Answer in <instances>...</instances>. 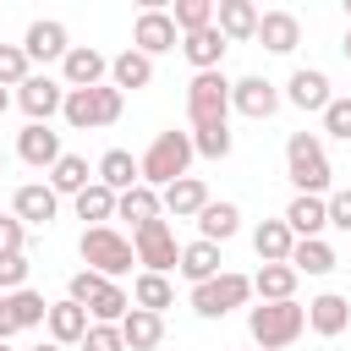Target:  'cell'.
Instances as JSON below:
<instances>
[{
    "label": "cell",
    "mask_w": 351,
    "mask_h": 351,
    "mask_svg": "<svg viewBox=\"0 0 351 351\" xmlns=\"http://www.w3.org/2000/svg\"><path fill=\"white\" fill-rule=\"evenodd\" d=\"M285 176L302 197H324L335 170H329V154H324V137L318 132H291L285 137Z\"/></svg>",
    "instance_id": "1"
},
{
    "label": "cell",
    "mask_w": 351,
    "mask_h": 351,
    "mask_svg": "<svg viewBox=\"0 0 351 351\" xmlns=\"http://www.w3.org/2000/svg\"><path fill=\"white\" fill-rule=\"evenodd\" d=\"M302 329H307V307L302 302H258V307H247V335H252L258 351H285V346L302 340Z\"/></svg>",
    "instance_id": "2"
},
{
    "label": "cell",
    "mask_w": 351,
    "mask_h": 351,
    "mask_svg": "<svg viewBox=\"0 0 351 351\" xmlns=\"http://www.w3.org/2000/svg\"><path fill=\"white\" fill-rule=\"evenodd\" d=\"M192 159H197V148H192V132H159L154 143H148V154L137 159L143 165V186H154V192H165V186H176L186 170H192Z\"/></svg>",
    "instance_id": "3"
},
{
    "label": "cell",
    "mask_w": 351,
    "mask_h": 351,
    "mask_svg": "<svg viewBox=\"0 0 351 351\" xmlns=\"http://www.w3.org/2000/svg\"><path fill=\"white\" fill-rule=\"evenodd\" d=\"M186 115H192V132L230 126V77L225 71H197L186 82Z\"/></svg>",
    "instance_id": "4"
},
{
    "label": "cell",
    "mask_w": 351,
    "mask_h": 351,
    "mask_svg": "<svg viewBox=\"0 0 351 351\" xmlns=\"http://www.w3.org/2000/svg\"><path fill=\"white\" fill-rule=\"evenodd\" d=\"M121 110H126V93L110 88V82H99V88H77V93H66V110H60V115H66V126L93 132V126H115Z\"/></svg>",
    "instance_id": "5"
},
{
    "label": "cell",
    "mask_w": 351,
    "mask_h": 351,
    "mask_svg": "<svg viewBox=\"0 0 351 351\" xmlns=\"http://www.w3.org/2000/svg\"><path fill=\"white\" fill-rule=\"evenodd\" d=\"M77 252H82V263L93 269V274H104V280H121L132 263H137V252H132V241L115 230V225H93V230H82V241H77Z\"/></svg>",
    "instance_id": "6"
},
{
    "label": "cell",
    "mask_w": 351,
    "mask_h": 351,
    "mask_svg": "<svg viewBox=\"0 0 351 351\" xmlns=\"http://www.w3.org/2000/svg\"><path fill=\"white\" fill-rule=\"evenodd\" d=\"M247 296H252V274L225 269V274H214L208 285H192V313H197V318H225V313L247 307Z\"/></svg>",
    "instance_id": "7"
},
{
    "label": "cell",
    "mask_w": 351,
    "mask_h": 351,
    "mask_svg": "<svg viewBox=\"0 0 351 351\" xmlns=\"http://www.w3.org/2000/svg\"><path fill=\"white\" fill-rule=\"evenodd\" d=\"M132 252H137L143 274H170V269L181 263V247H176L170 219H148V225H137V230H132Z\"/></svg>",
    "instance_id": "8"
},
{
    "label": "cell",
    "mask_w": 351,
    "mask_h": 351,
    "mask_svg": "<svg viewBox=\"0 0 351 351\" xmlns=\"http://www.w3.org/2000/svg\"><path fill=\"white\" fill-rule=\"evenodd\" d=\"M16 104H22V115H27V121L49 126V115H60V110H66V82H55L49 71H33V77L16 88Z\"/></svg>",
    "instance_id": "9"
},
{
    "label": "cell",
    "mask_w": 351,
    "mask_h": 351,
    "mask_svg": "<svg viewBox=\"0 0 351 351\" xmlns=\"http://www.w3.org/2000/svg\"><path fill=\"white\" fill-rule=\"evenodd\" d=\"M22 49H27V60H33V66H49V60H66V55H71V33H66V22L38 16V22H27Z\"/></svg>",
    "instance_id": "10"
},
{
    "label": "cell",
    "mask_w": 351,
    "mask_h": 351,
    "mask_svg": "<svg viewBox=\"0 0 351 351\" xmlns=\"http://www.w3.org/2000/svg\"><path fill=\"white\" fill-rule=\"evenodd\" d=\"M176 44H181L176 16H170V11H159V5H148V11L137 16V27H132V49H143V55L154 60V55H170Z\"/></svg>",
    "instance_id": "11"
},
{
    "label": "cell",
    "mask_w": 351,
    "mask_h": 351,
    "mask_svg": "<svg viewBox=\"0 0 351 351\" xmlns=\"http://www.w3.org/2000/svg\"><path fill=\"white\" fill-rule=\"evenodd\" d=\"M280 88L269 82V77H241V82H230V110L236 115H247V121H269L274 110H280Z\"/></svg>",
    "instance_id": "12"
},
{
    "label": "cell",
    "mask_w": 351,
    "mask_h": 351,
    "mask_svg": "<svg viewBox=\"0 0 351 351\" xmlns=\"http://www.w3.org/2000/svg\"><path fill=\"white\" fill-rule=\"evenodd\" d=\"M11 214L22 219V225H55V214H60V197H55V186L49 181H22L16 192H11Z\"/></svg>",
    "instance_id": "13"
},
{
    "label": "cell",
    "mask_w": 351,
    "mask_h": 351,
    "mask_svg": "<svg viewBox=\"0 0 351 351\" xmlns=\"http://www.w3.org/2000/svg\"><path fill=\"white\" fill-rule=\"evenodd\" d=\"M49 318V302L38 296V291H11V296H0V340H11V335H22V329H38Z\"/></svg>",
    "instance_id": "14"
},
{
    "label": "cell",
    "mask_w": 351,
    "mask_h": 351,
    "mask_svg": "<svg viewBox=\"0 0 351 351\" xmlns=\"http://www.w3.org/2000/svg\"><path fill=\"white\" fill-rule=\"evenodd\" d=\"M110 77V55H99L93 44H71V55L60 60V82H66V93H77V88H99Z\"/></svg>",
    "instance_id": "15"
},
{
    "label": "cell",
    "mask_w": 351,
    "mask_h": 351,
    "mask_svg": "<svg viewBox=\"0 0 351 351\" xmlns=\"http://www.w3.org/2000/svg\"><path fill=\"white\" fill-rule=\"evenodd\" d=\"M60 132H49V126H38V121H27L22 132H16V159L22 165H33V170H55L60 165Z\"/></svg>",
    "instance_id": "16"
},
{
    "label": "cell",
    "mask_w": 351,
    "mask_h": 351,
    "mask_svg": "<svg viewBox=\"0 0 351 351\" xmlns=\"http://www.w3.org/2000/svg\"><path fill=\"white\" fill-rule=\"evenodd\" d=\"M285 99L296 104V110H307V115H324L329 110V77L318 71V66H302V71H291V82H285Z\"/></svg>",
    "instance_id": "17"
},
{
    "label": "cell",
    "mask_w": 351,
    "mask_h": 351,
    "mask_svg": "<svg viewBox=\"0 0 351 351\" xmlns=\"http://www.w3.org/2000/svg\"><path fill=\"white\" fill-rule=\"evenodd\" d=\"M307 329H313V335H324V340L346 335V329H351V302H346L340 291L313 296V302H307Z\"/></svg>",
    "instance_id": "18"
},
{
    "label": "cell",
    "mask_w": 351,
    "mask_h": 351,
    "mask_svg": "<svg viewBox=\"0 0 351 351\" xmlns=\"http://www.w3.org/2000/svg\"><path fill=\"white\" fill-rule=\"evenodd\" d=\"M44 329H49V340L55 346H82V335L93 329V318H88V307L82 302H49V318H44Z\"/></svg>",
    "instance_id": "19"
},
{
    "label": "cell",
    "mask_w": 351,
    "mask_h": 351,
    "mask_svg": "<svg viewBox=\"0 0 351 351\" xmlns=\"http://www.w3.org/2000/svg\"><path fill=\"white\" fill-rule=\"evenodd\" d=\"M280 219L291 225L296 241H313V236H324V225H329V197H302V192H296Z\"/></svg>",
    "instance_id": "20"
},
{
    "label": "cell",
    "mask_w": 351,
    "mask_h": 351,
    "mask_svg": "<svg viewBox=\"0 0 351 351\" xmlns=\"http://www.w3.org/2000/svg\"><path fill=\"white\" fill-rule=\"evenodd\" d=\"M258 5L252 0H219L214 5V27L230 38V44H247V38H258Z\"/></svg>",
    "instance_id": "21"
},
{
    "label": "cell",
    "mask_w": 351,
    "mask_h": 351,
    "mask_svg": "<svg viewBox=\"0 0 351 351\" xmlns=\"http://www.w3.org/2000/svg\"><path fill=\"white\" fill-rule=\"evenodd\" d=\"M176 269H181V280L208 285L214 274H225V252H219L214 241H203V236H197V241H186V247H181V263H176Z\"/></svg>",
    "instance_id": "22"
},
{
    "label": "cell",
    "mask_w": 351,
    "mask_h": 351,
    "mask_svg": "<svg viewBox=\"0 0 351 351\" xmlns=\"http://www.w3.org/2000/svg\"><path fill=\"white\" fill-rule=\"evenodd\" d=\"M258 38H263L269 55H291V49L302 44V22H296V11H263V16H258Z\"/></svg>",
    "instance_id": "23"
},
{
    "label": "cell",
    "mask_w": 351,
    "mask_h": 351,
    "mask_svg": "<svg viewBox=\"0 0 351 351\" xmlns=\"http://www.w3.org/2000/svg\"><path fill=\"white\" fill-rule=\"evenodd\" d=\"M93 176H99V186H110L115 197H121V192H132V186H143V165H137L126 148H110V154L93 165Z\"/></svg>",
    "instance_id": "24"
},
{
    "label": "cell",
    "mask_w": 351,
    "mask_h": 351,
    "mask_svg": "<svg viewBox=\"0 0 351 351\" xmlns=\"http://www.w3.org/2000/svg\"><path fill=\"white\" fill-rule=\"evenodd\" d=\"M159 203H165V214H176V219H197L214 197H208V186H203L197 176H181L176 186H165V192H159Z\"/></svg>",
    "instance_id": "25"
},
{
    "label": "cell",
    "mask_w": 351,
    "mask_h": 351,
    "mask_svg": "<svg viewBox=\"0 0 351 351\" xmlns=\"http://www.w3.org/2000/svg\"><path fill=\"white\" fill-rule=\"evenodd\" d=\"M296 269L291 263H258V274H252V296L258 302H296Z\"/></svg>",
    "instance_id": "26"
},
{
    "label": "cell",
    "mask_w": 351,
    "mask_h": 351,
    "mask_svg": "<svg viewBox=\"0 0 351 351\" xmlns=\"http://www.w3.org/2000/svg\"><path fill=\"white\" fill-rule=\"evenodd\" d=\"M225 49H230V38H225L219 27H203V33H186V38H181V55H186L197 71H219Z\"/></svg>",
    "instance_id": "27"
},
{
    "label": "cell",
    "mask_w": 351,
    "mask_h": 351,
    "mask_svg": "<svg viewBox=\"0 0 351 351\" xmlns=\"http://www.w3.org/2000/svg\"><path fill=\"white\" fill-rule=\"evenodd\" d=\"M148 82H154V60H148L143 49H121V55L110 60V88L137 93V88H148Z\"/></svg>",
    "instance_id": "28"
},
{
    "label": "cell",
    "mask_w": 351,
    "mask_h": 351,
    "mask_svg": "<svg viewBox=\"0 0 351 351\" xmlns=\"http://www.w3.org/2000/svg\"><path fill=\"white\" fill-rule=\"evenodd\" d=\"M121 340H126V351H159V340H165V318L132 307V313L121 318Z\"/></svg>",
    "instance_id": "29"
},
{
    "label": "cell",
    "mask_w": 351,
    "mask_h": 351,
    "mask_svg": "<svg viewBox=\"0 0 351 351\" xmlns=\"http://www.w3.org/2000/svg\"><path fill=\"white\" fill-rule=\"evenodd\" d=\"M291 247H296V236H291L285 219H263V225L252 230V252H258L263 263H291Z\"/></svg>",
    "instance_id": "30"
},
{
    "label": "cell",
    "mask_w": 351,
    "mask_h": 351,
    "mask_svg": "<svg viewBox=\"0 0 351 351\" xmlns=\"http://www.w3.org/2000/svg\"><path fill=\"white\" fill-rule=\"evenodd\" d=\"M99 176L88 170V159L82 154H60V165L49 170V186H55V197H77V192H88Z\"/></svg>",
    "instance_id": "31"
},
{
    "label": "cell",
    "mask_w": 351,
    "mask_h": 351,
    "mask_svg": "<svg viewBox=\"0 0 351 351\" xmlns=\"http://www.w3.org/2000/svg\"><path fill=\"white\" fill-rule=\"evenodd\" d=\"M236 230H241V208H236V203H208V208L197 214V236L214 241V247H225Z\"/></svg>",
    "instance_id": "32"
},
{
    "label": "cell",
    "mask_w": 351,
    "mask_h": 351,
    "mask_svg": "<svg viewBox=\"0 0 351 351\" xmlns=\"http://www.w3.org/2000/svg\"><path fill=\"white\" fill-rule=\"evenodd\" d=\"M132 307L165 318V307H176V285H170V274H137V280H132Z\"/></svg>",
    "instance_id": "33"
},
{
    "label": "cell",
    "mask_w": 351,
    "mask_h": 351,
    "mask_svg": "<svg viewBox=\"0 0 351 351\" xmlns=\"http://www.w3.org/2000/svg\"><path fill=\"white\" fill-rule=\"evenodd\" d=\"M71 203H77V219H88V230H93V225H110V219H115V203H121V197H115L110 186H99V181H93V186H88V192H77Z\"/></svg>",
    "instance_id": "34"
},
{
    "label": "cell",
    "mask_w": 351,
    "mask_h": 351,
    "mask_svg": "<svg viewBox=\"0 0 351 351\" xmlns=\"http://www.w3.org/2000/svg\"><path fill=\"white\" fill-rule=\"evenodd\" d=\"M115 214H121V219H132V230H137V225L159 219V214H165V203H159V192H154V186H132V192H121Z\"/></svg>",
    "instance_id": "35"
},
{
    "label": "cell",
    "mask_w": 351,
    "mask_h": 351,
    "mask_svg": "<svg viewBox=\"0 0 351 351\" xmlns=\"http://www.w3.org/2000/svg\"><path fill=\"white\" fill-rule=\"evenodd\" d=\"M340 258H335V247L324 241V236H313V241H296L291 247V269L296 274H329Z\"/></svg>",
    "instance_id": "36"
},
{
    "label": "cell",
    "mask_w": 351,
    "mask_h": 351,
    "mask_svg": "<svg viewBox=\"0 0 351 351\" xmlns=\"http://www.w3.org/2000/svg\"><path fill=\"white\" fill-rule=\"evenodd\" d=\"M126 313H132V296H126L115 280H110V285H104V291L88 302V318H93V324H121Z\"/></svg>",
    "instance_id": "37"
},
{
    "label": "cell",
    "mask_w": 351,
    "mask_h": 351,
    "mask_svg": "<svg viewBox=\"0 0 351 351\" xmlns=\"http://www.w3.org/2000/svg\"><path fill=\"white\" fill-rule=\"evenodd\" d=\"M176 33L186 38V33H203V27H214V0H176Z\"/></svg>",
    "instance_id": "38"
},
{
    "label": "cell",
    "mask_w": 351,
    "mask_h": 351,
    "mask_svg": "<svg viewBox=\"0 0 351 351\" xmlns=\"http://www.w3.org/2000/svg\"><path fill=\"white\" fill-rule=\"evenodd\" d=\"M33 77V60L22 44H0V88H22Z\"/></svg>",
    "instance_id": "39"
},
{
    "label": "cell",
    "mask_w": 351,
    "mask_h": 351,
    "mask_svg": "<svg viewBox=\"0 0 351 351\" xmlns=\"http://www.w3.org/2000/svg\"><path fill=\"white\" fill-rule=\"evenodd\" d=\"M324 137L351 143V93H335V99H329V110H324Z\"/></svg>",
    "instance_id": "40"
},
{
    "label": "cell",
    "mask_w": 351,
    "mask_h": 351,
    "mask_svg": "<svg viewBox=\"0 0 351 351\" xmlns=\"http://www.w3.org/2000/svg\"><path fill=\"white\" fill-rule=\"evenodd\" d=\"M192 148H197L203 159H225V154H230V126H203V132H192Z\"/></svg>",
    "instance_id": "41"
},
{
    "label": "cell",
    "mask_w": 351,
    "mask_h": 351,
    "mask_svg": "<svg viewBox=\"0 0 351 351\" xmlns=\"http://www.w3.org/2000/svg\"><path fill=\"white\" fill-rule=\"evenodd\" d=\"M27 252H11V258H0V296H11V291H27Z\"/></svg>",
    "instance_id": "42"
},
{
    "label": "cell",
    "mask_w": 351,
    "mask_h": 351,
    "mask_svg": "<svg viewBox=\"0 0 351 351\" xmlns=\"http://www.w3.org/2000/svg\"><path fill=\"white\" fill-rule=\"evenodd\" d=\"M104 285H110V280H104V274H93V269H77V274H71V280H66V296H71V302H82V307H88V302H93V296H99V291H104Z\"/></svg>",
    "instance_id": "43"
},
{
    "label": "cell",
    "mask_w": 351,
    "mask_h": 351,
    "mask_svg": "<svg viewBox=\"0 0 351 351\" xmlns=\"http://www.w3.org/2000/svg\"><path fill=\"white\" fill-rule=\"evenodd\" d=\"M82 351H126V340H121V324H93V329L82 335Z\"/></svg>",
    "instance_id": "44"
},
{
    "label": "cell",
    "mask_w": 351,
    "mask_h": 351,
    "mask_svg": "<svg viewBox=\"0 0 351 351\" xmlns=\"http://www.w3.org/2000/svg\"><path fill=\"white\" fill-rule=\"evenodd\" d=\"M22 241H27V225H22L16 214H0V258L22 252Z\"/></svg>",
    "instance_id": "45"
},
{
    "label": "cell",
    "mask_w": 351,
    "mask_h": 351,
    "mask_svg": "<svg viewBox=\"0 0 351 351\" xmlns=\"http://www.w3.org/2000/svg\"><path fill=\"white\" fill-rule=\"evenodd\" d=\"M329 225H335V230H351V186L329 192Z\"/></svg>",
    "instance_id": "46"
},
{
    "label": "cell",
    "mask_w": 351,
    "mask_h": 351,
    "mask_svg": "<svg viewBox=\"0 0 351 351\" xmlns=\"http://www.w3.org/2000/svg\"><path fill=\"white\" fill-rule=\"evenodd\" d=\"M5 110H11V93H5V88H0V115H5Z\"/></svg>",
    "instance_id": "47"
},
{
    "label": "cell",
    "mask_w": 351,
    "mask_h": 351,
    "mask_svg": "<svg viewBox=\"0 0 351 351\" xmlns=\"http://www.w3.org/2000/svg\"><path fill=\"white\" fill-rule=\"evenodd\" d=\"M340 55H346V60H351V27H346V44H340Z\"/></svg>",
    "instance_id": "48"
},
{
    "label": "cell",
    "mask_w": 351,
    "mask_h": 351,
    "mask_svg": "<svg viewBox=\"0 0 351 351\" xmlns=\"http://www.w3.org/2000/svg\"><path fill=\"white\" fill-rule=\"evenodd\" d=\"M33 351H66V346H55V340H44V346H33Z\"/></svg>",
    "instance_id": "49"
},
{
    "label": "cell",
    "mask_w": 351,
    "mask_h": 351,
    "mask_svg": "<svg viewBox=\"0 0 351 351\" xmlns=\"http://www.w3.org/2000/svg\"><path fill=\"white\" fill-rule=\"evenodd\" d=\"M0 170H5V148H0Z\"/></svg>",
    "instance_id": "50"
},
{
    "label": "cell",
    "mask_w": 351,
    "mask_h": 351,
    "mask_svg": "<svg viewBox=\"0 0 351 351\" xmlns=\"http://www.w3.org/2000/svg\"><path fill=\"white\" fill-rule=\"evenodd\" d=\"M0 351H11V340H0Z\"/></svg>",
    "instance_id": "51"
},
{
    "label": "cell",
    "mask_w": 351,
    "mask_h": 351,
    "mask_svg": "<svg viewBox=\"0 0 351 351\" xmlns=\"http://www.w3.org/2000/svg\"><path fill=\"white\" fill-rule=\"evenodd\" d=\"M247 351H258V346H247Z\"/></svg>",
    "instance_id": "52"
}]
</instances>
